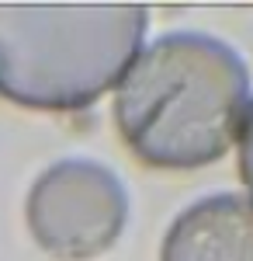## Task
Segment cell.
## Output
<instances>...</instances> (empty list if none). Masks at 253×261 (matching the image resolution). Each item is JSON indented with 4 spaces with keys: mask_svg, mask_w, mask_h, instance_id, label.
I'll return each instance as SVG.
<instances>
[{
    "mask_svg": "<svg viewBox=\"0 0 253 261\" xmlns=\"http://www.w3.org/2000/svg\"><path fill=\"white\" fill-rule=\"evenodd\" d=\"M160 261H253V199L222 192L191 202L170 223Z\"/></svg>",
    "mask_w": 253,
    "mask_h": 261,
    "instance_id": "4",
    "label": "cell"
},
{
    "mask_svg": "<svg viewBox=\"0 0 253 261\" xmlns=\"http://www.w3.org/2000/svg\"><path fill=\"white\" fill-rule=\"evenodd\" d=\"M250 101V70L229 42L167 32L118 81L115 125L156 171H198L233 146Z\"/></svg>",
    "mask_w": 253,
    "mask_h": 261,
    "instance_id": "1",
    "label": "cell"
},
{
    "mask_svg": "<svg viewBox=\"0 0 253 261\" xmlns=\"http://www.w3.org/2000/svg\"><path fill=\"white\" fill-rule=\"evenodd\" d=\"M142 4H0V98L39 112H80L139 56Z\"/></svg>",
    "mask_w": 253,
    "mask_h": 261,
    "instance_id": "2",
    "label": "cell"
},
{
    "mask_svg": "<svg viewBox=\"0 0 253 261\" xmlns=\"http://www.w3.org/2000/svg\"><path fill=\"white\" fill-rule=\"evenodd\" d=\"M28 230L59 261L104 254L129 223V192L111 167L70 157L45 167L28 192Z\"/></svg>",
    "mask_w": 253,
    "mask_h": 261,
    "instance_id": "3",
    "label": "cell"
},
{
    "mask_svg": "<svg viewBox=\"0 0 253 261\" xmlns=\"http://www.w3.org/2000/svg\"><path fill=\"white\" fill-rule=\"evenodd\" d=\"M239 174L253 195V105L250 115H246V125H243V136H239Z\"/></svg>",
    "mask_w": 253,
    "mask_h": 261,
    "instance_id": "5",
    "label": "cell"
}]
</instances>
